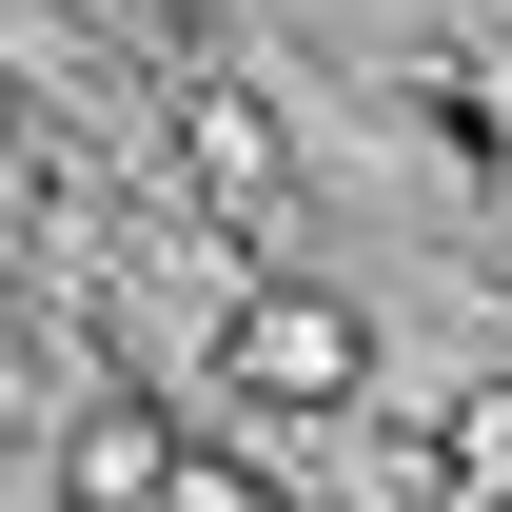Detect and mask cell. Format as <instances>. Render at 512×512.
<instances>
[{"instance_id": "1", "label": "cell", "mask_w": 512, "mask_h": 512, "mask_svg": "<svg viewBox=\"0 0 512 512\" xmlns=\"http://www.w3.org/2000/svg\"><path fill=\"white\" fill-rule=\"evenodd\" d=\"M355 375H375V335L335 316V296H296V276H256V296H237V394H276V414H335Z\"/></svg>"}, {"instance_id": "2", "label": "cell", "mask_w": 512, "mask_h": 512, "mask_svg": "<svg viewBox=\"0 0 512 512\" xmlns=\"http://www.w3.org/2000/svg\"><path fill=\"white\" fill-rule=\"evenodd\" d=\"M79 512H178V434L158 414H99L79 434Z\"/></svg>"}, {"instance_id": "3", "label": "cell", "mask_w": 512, "mask_h": 512, "mask_svg": "<svg viewBox=\"0 0 512 512\" xmlns=\"http://www.w3.org/2000/svg\"><path fill=\"white\" fill-rule=\"evenodd\" d=\"M197 178H217V197H276V119H256V99H197Z\"/></svg>"}, {"instance_id": "4", "label": "cell", "mask_w": 512, "mask_h": 512, "mask_svg": "<svg viewBox=\"0 0 512 512\" xmlns=\"http://www.w3.org/2000/svg\"><path fill=\"white\" fill-rule=\"evenodd\" d=\"M453 493H512V394H453Z\"/></svg>"}]
</instances>
